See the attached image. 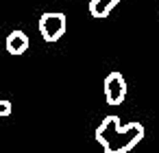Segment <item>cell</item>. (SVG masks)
Here are the masks:
<instances>
[{
	"label": "cell",
	"instance_id": "7a4b0ae2",
	"mask_svg": "<svg viewBox=\"0 0 159 153\" xmlns=\"http://www.w3.org/2000/svg\"><path fill=\"white\" fill-rule=\"evenodd\" d=\"M68 29V18L66 13L61 11H46L42 18H39V35L46 40V42H57L63 37Z\"/></svg>",
	"mask_w": 159,
	"mask_h": 153
},
{
	"label": "cell",
	"instance_id": "6da1fadb",
	"mask_svg": "<svg viewBox=\"0 0 159 153\" xmlns=\"http://www.w3.org/2000/svg\"><path fill=\"white\" fill-rule=\"evenodd\" d=\"M142 138H144L142 122H129L122 127L116 114L102 118V122L96 127V140L98 144H102L105 153H129Z\"/></svg>",
	"mask_w": 159,
	"mask_h": 153
},
{
	"label": "cell",
	"instance_id": "8992f818",
	"mask_svg": "<svg viewBox=\"0 0 159 153\" xmlns=\"http://www.w3.org/2000/svg\"><path fill=\"white\" fill-rule=\"evenodd\" d=\"M9 114H11V103L5 101V98H0V118H5Z\"/></svg>",
	"mask_w": 159,
	"mask_h": 153
},
{
	"label": "cell",
	"instance_id": "277c9868",
	"mask_svg": "<svg viewBox=\"0 0 159 153\" xmlns=\"http://www.w3.org/2000/svg\"><path fill=\"white\" fill-rule=\"evenodd\" d=\"M29 35L24 33V31H11L9 35H7V40H5V46H7V53L9 55H24L26 50H29Z\"/></svg>",
	"mask_w": 159,
	"mask_h": 153
},
{
	"label": "cell",
	"instance_id": "5b68a950",
	"mask_svg": "<svg viewBox=\"0 0 159 153\" xmlns=\"http://www.w3.org/2000/svg\"><path fill=\"white\" fill-rule=\"evenodd\" d=\"M120 5V0H92L89 2V13L94 16V18H107L116 7Z\"/></svg>",
	"mask_w": 159,
	"mask_h": 153
},
{
	"label": "cell",
	"instance_id": "3957f363",
	"mask_svg": "<svg viewBox=\"0 0 159 153\" xmlns=\"http://www.w3.org/2000/svg\"><path fill=\"white\" fill-rule=\"evenodd\" d=\"M105 98L109 105H120L126 98V81L120 72H109L105 79Z\"/></svg>",
	"mask_w": 159,
	"mask_h": 153
}]
</instances>
